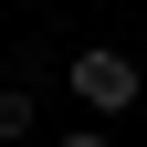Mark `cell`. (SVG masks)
Wrapping results in <instances>:
<instances>
[{
	"instance_id": "obj_1",
	"label": "cell",
	"mask_w": 147,
	"mask_h": 147,
	"mask_svg": "<svg viewBox=\"0 0 147 147\" xmlns=\"http://www.w3.org/2000/svg\"><path fill=\"white\" fill-rule=\"evenodd\" d=\"M74 95L84 105H137V63L126 53H74Z\"/></svg>"
},
{
	"instance_id": "obj_2",
	"label": "cell",
	"mask_w": 147,
	"mask_h": 147,
	"mask_svg": "<svg viewBox=\"0 0 147 147\" xmlns=\"http://www.w3.org/2000/svg\"><path fill=\"white\" fill-rule=\"evenodd\" d=\"M0 137H32V95H0Z\"/></svg>"
},
{
	"instance_id": "obj_3",
	"label": "cell",
	"mask_w": 147,
	"mask_h": 147,
	"mask_svg": "<svg viewBox=\"0 0 147 147\" xmlns=\"http://www.w3.org/2000/svg\"><path fill=\"white\" fill-rule=\"evenodd\" d=\"M63 147H105V137H84V126H74V137H63Z\"/></svg>"
}]
</instances>
